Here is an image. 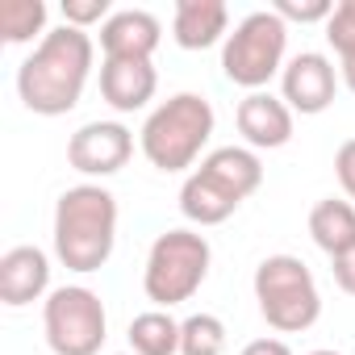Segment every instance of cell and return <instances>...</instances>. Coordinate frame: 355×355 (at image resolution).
<instances>
[{
  "mask_svg": "<svg viewBox=\"0 0 355 355\" xmlns=\"http://www.w3.org/2000/svg\"><path fill=\"white\" fill-rule=\"evenodd\" d=\"M96 63V42L88 30L59 26L51 30L30 59L17 67V96L38 117H63L80 105Z\"/></svg>",
  "mask_w": 355,
  "mask_h": 355,
  "instance_id": "1",
  "label": "cell"
},
{
  "mask_svg": "<svg viewBox=\"0 0 355 355\" xmlns=\"http://www.w3.org/2000/svg\"><path fill=\"white\" fill-rule=\"evenodd\" d=\"M117 247V197L105 184H76L55 201V255L67 272H101Z\"/></svg>",
  "mask_w": 355,
  "mask_h": 355,
  "instance_id": "2",
  "label": "cell"
},
{
  "mask_svg": "<svg viewBox=\"0 0 355 355\" xmlns=\"http://www.w3.org/2000/svg\"><path fill=\"white\" fill-rule=\"evenodd\" d=\"M214 125H218L214 105L201 92H175L159 109H150V117L142 121L138 146L150 167L175 175V171L197 167V159H205Z\"/></svg>",
  "mask_w": 355,
  "mask_h": 355,
  "instance_id": "3",
  "label": "cell"
},
{
  "mask_svg": "<svg viewBox=\"0 0 355 355\" xmlns=\"http://www.w3.org/2000/svg\"><path fill=\"white\" fill-rule=\"evenodd\" d=\"M209 268H214V247L201 230L193 226L163 230L146 251L142 293L146 301H155V309L184 305L201 293V284L209 280Z\"/></svg>",
  "mask_w": 355,
  "mask_h": 355,
  "instance_id": "4",
  "label": "cell"
},
{
  "mask_svg": "<svg viewBox=\"0 0 355 355\" xmlns=\"http://www.w3.org/2000/svg\"><path fill=\"white\" fill-rule=\"evenodd\" d=\"M259 313L280 334H301L322 318V293L301 255H268L251 276Z\"/></svg>",
  "mask_w": 355,
  "mask_h": 355,
  "instance_id": "5",
  "label": "cell"
},
{
  "mask_svg": "<svg viewBox=\"0 0 355 355\" xmlns=\"http://www.w3.org/2000/svg\"><path fill=\"white\" fill-rule=\"evenodd\" d=\"M284 51H288V26L280 21V13L255 9L222 42V71L230 84L247 88V92H263L284 71V63H288Z\"/></svg>",
  "mask_w": 355,
  "mask_h": 355,
  "instance_id": "6",
  "label": "cell"
},
{
  "mask_svg": "<svg viewBox=\"0 0 355 355\" xmlns=\"http://www.w3.org/2000/svg\"><path fill=\"white\" fill-rule=\"evenodd\" d=\"M42 330L55 355H101L109 338V313L88 284H63L42 301Z\"/></svg>",
  "mask_w": 355,
  "mask_h": 355,
  "instance_id": "7",
  "label": "cell"
},
{
  "mask_svg": "<svg viewBox=\"0 0 355 355\" xmlns=\"http://www.w3.org/2000/svg\"><path fill=\"white\" fill-rule=\"evenodd\" d=\"M338 84H343V76L322 51H301L280 71V101L301 117H318L334 105Z\"/></svg>",
  "mask_w": 355,
  "mask_h": 355,
  "instance_id": "8",
  "label": "cell"
},
{
  "mask_svg": "<svg viewBox=\"0 0 355 355\" xmlns=\"http://www.w3.org/2000/svg\"><path fill=\"white\" fill-rule=\"evenodd\" d=\"M130 155H134V134L121 121H88L67 142V163L88 180L117 175L130 163Z\"/></svg>",
  "mask_w": 355,
  "mask_h": 355,
  "instance_id": "9",
  "label": "cell"
},
{
  "mask_svg": "<svg viewBox=\"0 0 355 355\" xmlns=\"http://www.w3.org/2000/svg\"><path fill=\"white\" fill-rule=\"evenodd\" d=\"M51 255L42 247H9L0 255V301L9 309H21V305H34L42 297H51Z\"/></svg>",
  "mask_w": 355,
  "mask_h": 355,
  "instance_id": "10",
  "label": "cell"
},
{
  "mask_svg": "<svg viewBox=\"0 0 355 355\" xmlns=\"http://www.w3.org/2000/svg\"><path fill=\"white\" fill-rule=\"evenodd\" d=\"M193 171L205 184H214L222 197H230L234 205H243L263 184V163H259V150H251V146H218Z\"/></svg>",
  "mask_w": 355,
  "mask_h": 355,
  "instance_id": "11",
  "label": "cell"
},
{
  "mask_svg": "<svg viewBox=\"0 0 355 355\" xmlns=\"http://www.w3.org/2000/svg\"><path fill=\"white\" fill-rule=\"evenodd\" d=\"M293 117L297 113L272 92H247L239 101V113H234L239 134H243V142L251 150H280V146H288L293 142Z\"/></svg>",
  "mask_w": 355,
  "mask_h": 355,
  "instance_id": "12",
  "label": "cell"
},
{
  "mask_svg": "<svg viewBox=\"0 0 355 355\" xmlns=\"http://www.w3.org/2000/svg\"><path fill=\"white\" fill-rule=\"evenodd\" d=\"M159 71L150 59H105L101 63V96L113 113H138L155 101Z\"/></svg>",
  "mask_w": 355,
  "mask_h": 355,
  "instance_id": "13",
  "label": "cell"
},
{
  "mask_svg": "<svg viewBox=\"0 0 355 355\" xmlns=\"http://www.w3.org/2000/svg\"><path fill=\"white\" fill-rule=\"evenodd\" d=\"M163 42V26L146 9H117L101 26V51L105 59H150Z\"/></svg>",
  "mask_w": 355,
  "mask_h": 355,
  "instance_id": "14",
  "label": "cell"
},
{
  "mask_svg": "<svg viewBox=\"0 0 355 355\" xmlns=\"http://www.w3.org/2000/svg\"><path fill=\"white\" fill-rule=\"evenodd\" d=\"M171 38L180 51H209L230 38V9L222 0H180L171 17Z\"/></svg>",
  "mask_w": 355,
  "mask_h": 355,
  "instance_id": "15",
  "label": "cell"
},
{
  "mask_svg": "<svg viewBox=\"0 0 355 355\" xmlns=\"http://www.w3.org/2000/svg\"><path fill=\"white\" fill-rule=\"evenodd\" d=\"M309 239L330 255H347L355 247V205L343 201V197H322L313 209H309Z\"/></svg>",
  "mask_w": 355,
  "mask_h": 355,
  "instance_id": "16",
  "label": "cell"
},
{
  "mask_svg": "<svg viewBox=\"0 0 355 355\" xmlns=\"http://www.w3.org/2000/svg\"><path fill=\"white\" fill-rule=\"evenodd\" d=\"M134 355H180V322L167 309H146L125 330Z\"/></svg>",
  "mask_w": 355,
  "mask_h": 355,
  "instance_id": "17",
  "label": "cell"
},
{
  "mask_svg": "<svg viewBox=\"0 0 355 355\" xmlns=\"http://www.w3.org/2000/svg\"><path fill=\"white\" fill-rule=\"evenodd\" d=\"M46 17L51 9L42 0H0V38L9 46H26V42H42L51 30H46Z\"/></svg>",
  "mask_w": 355,
  "mask_h": 355,
  "instance_id": "18",
  "label": "cell"
},
{
  "mask_svg": "<svg viewBox=\"0 0 355 355\" xmlns=\"http://www.w3.org/2000/svg\"><path fill=\"white\" fill-rule=\"evenodd\" d=\"M180 355H226V322L218 313H189L180 322Z\"/></svg>",
  "mask_w": 355,
  "mask_h": 355,
  "instance_id": "19",
  "label": "cell"
},
{
  "mask_svg": "<svg viewBox=\"0 0 355 355\" xmlns=\"http://www.w3.org/2000/svg\"><path fill=\"white\" fill-rule=\"evenodd\" d=\"M322 30H326V42L334 46L338 63L351 59V55H355V0H338L334 13H330V21H326Z\"/></svg>",
  "mask_w": 355,
  "mask_h": 355,
  "instance_id": "20",
  "label": "cell"
},
{
  "mask_svg": "<svg viewBox=\"0 0 355 355\" xmlns=\"http://www.w3.org/2000/svg\"><path fill=\"white\" fill-rule=\"evenodd\" d=\"M276 13H280V21L288 26V21H301V26H313V21H330V13H334V0H276L272 5Z\"/></svg>",
  "mask_w": 355,
  "mask_h": 355,
  "instance_id": "21",
  "label": "cell"
},
{
  "mask_svg": "<svg viewBox=\"0 0 355 355\" xmlns=\"http://www.w3.org/2000/svg\"><path fill=\"white\" fill-rule=\"evenodd\" d=\"M109 17H113L109 0H63V26L92 30V26H105Z\"/></svg>",
  "mask_w": 355,
  "mask_h": 355,
  "instance_id": "22",
  "label": "cell"
},
{
  "mask_svg": "<svg viewBox=\"0 0 355 355\" xmlns=\"http://www.w3.org/2000/svg\"><path fill=\"white\" fill-rule=\"evenodd\" d=\"M334 171H338V184L347 193V201L355 205V138H347L334 155Z\"/></svg>",
  "mask_w": 355,
  "mask_h": 355,
  "instance_id": "23",
  "label": "cell"
},
{
  "mask_svg": "<svg viewBox=\"0 0 355 355\" xmlns=\"http://www.w3.org/2000/svg\"><path fill=\"white\" fill-rule=\"evenodd\" d=\"M330 272H334V284H338L347 297H355V247H351L347 255L330 259Z\"/></svg>",
  "mask_w": 355,
  "mask_h": 355,
  "instance_id": "24",
  "label": "cell"
},
{
  "mask_svg": "<svg viewBox=\"0 0 355 355\" xmlns=\"http://www.w3.org/2000/svg\"><path fill=\"white\" fill-rule=\"evenodd\" d=\"M239 355H293V347L284 338H251Z\"/></svg>",
  "mask_w": 355,
  "mask_h": 355,
  "instance_id": "25",
  "label": "cell"
},
{
  "mask_svg": "<svg viewBox=\"0 0 355 355\" xmlns=\"http://www.w3.org/2000/svg\"><path fill=\"white\" fill-rule=\"evenodd\" d=\"M338 76H343V84H347V92H355V55L338 63Z\"/></svg>",
  "mask_w": 355,
  "mask_h": 355,
  "instance_id": "26",
  "label": "cell"
},
{
  "mask_svg": "<svg viewBox=\"0 0 355 355\" xmlns=\"http://www.w3.org/2000/svg\"><path fill=\"white\" fill-rule=\"evenodd\" d=\"M309 355H338V351H330V347H318V351H309Z\"/></svg>",
  "mask_w": 355,
  "mask_h": 355,
  "instance_id": "27",
  "label": "cell"
},
{
  "mask_svg": "<svg viewBox=\"0 0 355 355\" xmlns=\"http://www.w3.org/2000/svg\"><path fill=\"white\" fill-rule=\"evenodd\" d=\"M113 355H134V351H113Z\"/></svg>",
  "mask_w": 355,
  "mask_h": 355,
  "instance_id": "28",
  "label": "cell"
}]
</instances>
